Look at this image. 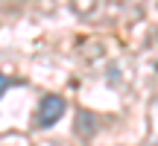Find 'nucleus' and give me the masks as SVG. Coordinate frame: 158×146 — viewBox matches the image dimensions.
I'll list each match as a JSON object with an SVG mask.
<instances>
[{
    "label": "nucleus",
    "instance_id": "nucleus-2",
    "mask_svg": "<svg viewBox=\"0 0 158 146\" xmlns=\"http://www.w3.org/2000/svg\"><path fill=\"white\" fill-rule=\"evenodd\" d=\"M9 88H12V79L6 76V73H0V96H3V94H6Z\"/></svg>",
    "mask_w": 158,
    "mask_h": 146
},
{
    "label": "nucleus",
    "instance_id": "nucleus-1",
    "mask_svg": "<svg viewBox=\"0 0 158 146\" xmlns=\"http://www.w3.org/2000/svg\"><path fill=\"white\" fill-rule=\"evenodd\" d=\"M64 108H68V102H64V96L47 94L44 99L38 102V111H35V126H38V129H50L53 123H59V120H62Z\"/></svg>",
    "mask_w": 158,
    "mask_h": 146
}]
</instances>
